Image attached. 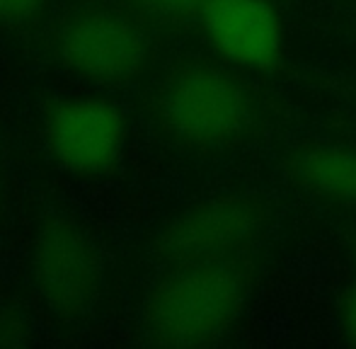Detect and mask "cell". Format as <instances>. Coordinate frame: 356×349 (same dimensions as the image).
<instances>
[{
	"instance_id": "6da1fadb",
	"label": "cell",
	"mask_w": 356,
	"mask_h": 349,
	"mask_svg": "<svg viewBox=\"0 0 356 349\" xmlns=\"http://www.w3.org/2000/svg\"><path fill=\"white\" fill-rule=\"evenodd\" d=\"M262 274L254 250L168 267L141 306L148 345L194 349L218 345L243 318Z\"/></svg>"
},
{
	"instance_id": "7a4b0ae2",
	"label": "cell",
	"mask_w": 356,
	"mask_h": 349,
	"mask_svg": "<svg viewBox=\"0 0 356 349\" xmlns=\"http://www.w3.org/2000/svg\"><path fill=\"white\" fill-rule=\"evenodd\" d=\"M153 122L175 148L223 153L257 133L262 102L225 66L192 58L168 71L155 88Z\"/></svg>"
},
{
	"instance_id": "3957f363",
	"label": "cell",
	"mask_w": 356,
	"mask_h": 349,
	"mask_svg": "<svg viewBox=\"0 0 356 349\" xmlns=\"http://www.w3.org/2000/svg\"><path fill=\"white\" fill-rule=\"evenodd\" d=\"M27 269L39 306L58 325H83L97 311L104 291L102 252L71 213L39 218L29 238Z\"/></svg>"
},
{
	"instance_id": "277c9868",
	"label": "cell",
	"mask_w": 356,
	"mask_h": 349,
	"mask_svg": "<svg viewBox=\"0 0 356 349\" xmlns=\"http://www.w3.org/2000/svg\"><path fill=\"white\" fill-rule=\"evenodd\" d=\"M277 206L262 192H223L199 199L155 228L150 255L165 267L235 257L272 231Z\"/></svg>"
},
{
	"instance_id": "5b68a950",
	"label": "cell",
	"mask_w": 356,
	"mask_h": 349,
	"mask_svg": "<svg viewBox=\"0 0 356 349\" xmlns=\"http://www.w3.org/2000/svg\"><path fill=\"white\" fill-rule=\"evenodd\" d=\"M49 49L63 71L92 86H127L150 61L148 34L104 5H88L58 19Z\"/></svg>"
},
{
	"instance_id": "8992f818",
	"label": "cell",
	"mask_w": 356,
	"mask_h": 349,
	"mask_svg": "<svg viewBox=\"0 0 356 349\" xmlns=\"http://www.w3.org/2000/svg\"><path fill=\"white\" fill-rule=\"evenodd\" d=\"M49 156L61 170L95 179L112 174L129 148V119L102 95L56 97L42 119Z\"/></svg>"
},
{
	"instance_id": "52a82bcc",
	"label": "cell",
	"mask_w": 356,
	"mask_h": 349,
	"mask_svg": "<svg viewBox=\"0 0 356 349\" xmlns=\"http://www.w3.org/2000/svg\"><path fill=\"white\" fill-rule=\"evenodd\" d=\"M218 56L245 71H277L284 61V27L269 0H209L199 15Z\"/></svg>"
},
{
	"instance_id": "ba28073f",
	"label": "cell",
	"mask_w": 356,
	"mask_h": 349,
	"mask_svg": "<svg viewBox=\"0 0 356 349\" xmlns=\"http://www.w3.org/2000/svg\"><path fill=\"white\" fill-rule=\"evenodd\" d=\"M284 177L320 204L356 211V148L327 141H293L279 153Z\"/></svg>"
},
{
	"instance_id": "9c48e42d",
	"label": "cell",
	"mask_w": 356,
	"mask_h": 349,
	"mask_svg": "<svg viewBox=\"0 0 356 349\" xmlns=\"http://www.w3.org/2000/svg\"><path fill=\"white\" fill-rule=\"evenodd\" d=\"M37 335V320L32 311L15 298L0 301V349L29 347Z\"/></svg>"
},
{
	"instance_id": "30bf717a",
	"label": "cell",
	"mask_w": 356,
	"mask_h": 349,
	"mask_svg": "<svg viewBox=\"0 0 356 349\" xmlns=\"http://www.w3.org/2000/svg\"><path fill=\"white\" fill-rule=\"evenodd\" d=\"M129 3L141 8L143 13L155 15V17L187 19V17H199L209 0H129Z\"/></svg>"
},
{
	"instance_id": "8fae6325",
	"label": "cell",
	"mask_w": 356,
	"mask_h": 349,
	"mask_svg": "<svg viewBox=\"0 0 356 349\" xmlns=\"http://www.w3.org/2000/svg\"><path fill=\"white\" fill-rule=\"evenodd\" d=\"M339 330L347 345L356 347V247L352 250L347 282L342 289V303H339Z\"/></svg>"
},
{
	"instance_id": "7c38bea8",
	"label": "cell",
	"mask_w": 356,
	"mask_h": 349,
	"mask_svg": "<svg viewBox=\"0 0 356 349\" xmlns=\"http://www.w3.org/2000/svg\"><path fill=\"white\" fill-rule=\"evenodd\" d=\"M49 0H0V24H24L37 17Z\"/></svg>"
},
{
	"instance_id": "4fadbf2b",
	"label": "cell",
	"mask_w": 356,
	"mask_h": 349,
	"mask_svg": "<svg viewBox=\"0 0 356 349\" xmlns=\"http://www.w3.org/2000/svg\"><path fill=\"white\" fill-rule=\"evenodd\" d=\"M0 209H3V174H0Z\"/></svg>"
}]
</instances>
